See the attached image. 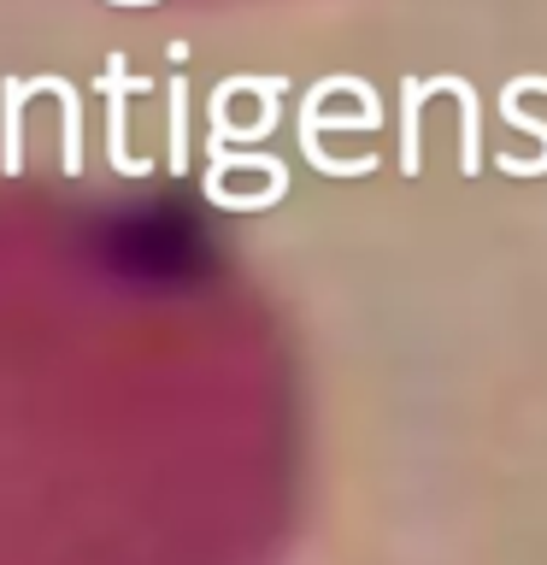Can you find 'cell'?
Wrapping results in <instances>:
<instances>
[{"instance_id":"1","label":"cell","mask_w":547,"mask_h":565,"mask_svg":"<svg viewBox=\"0 0 547 565\" xmlns=\"http://www.w3.org/2000/svg\"><path fill=\"white\" fill-rule=\"evenodd\" d=\"M18 106H24V83L7 88V171L24 166V153H18Z\"/></svg>"}]
</instances>
